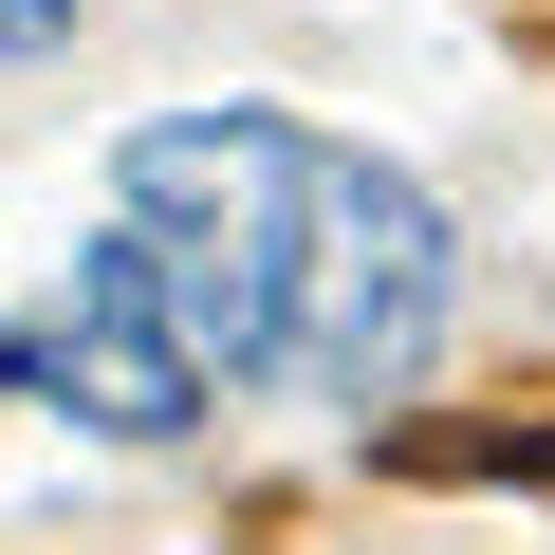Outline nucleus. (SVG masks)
<instances>
[{"mask_svg":"<svg viewBox=\"0 0 555 555\" xmlns=\"http://www.w3.org/2000/svg\"><path fill=\"white\" fill-rule=\"evenodd\" d=\"M297 185H315V130H278V112H149L112 149V204L149 222L167 315L222 389L297 371Z\"/></svg>","mask_w":555,"mask_h":555,"instance_id":"obj_1","label":"nucleus"},{"mask_svg":"<svg viewBox=\"0 0 555 555\" xmlns=\"http://www.w3.org/2000/svg\"><path fill=\"white\" fill-rule=\"evenodd\" d=\"M426 334H444V204L315 130V185H297V389L389 408L426 371Z\"/></svg>","mask_w":555,"mask_h":555,"instance_id":"obj_2","label":"nucleus"},{"mask_svg":"<svg viewBox=\"0 0 555 555\" xmlns=\"http://www.w3.org/2000/svg\"><path fill=\"white\" fill-rule=\"evenodd\" d=\"M38 371H56V408H93L112 444H185L204 426V352H185V315H167V259H149V222H112L93 259H75V297H56V334H38Z\"/></svg>","mask_w":555,"mask_h":555,"instance_id":"obj_3","label":"nucleus"},{"mask_svg":"<svg viewBox=\"0 0 555 555\" xmlns=\"http://www.w3.org/2000/svg\"><path fill=\"white\" fill-rule=\"evenodd\" d=\"M75 38V0H0V56H56Z\"/></svg>","mask_w":555,"mask_h":555,"instance_id":"obj_4","label":"nucleus"},{"mask_svg":"<svg viewBox=\"0 0 555 555\" xmlns=\"http://www.w3.org/2000/svg\"><path fill=\"white\" fill-rule=\"evenodd\" d=\"M0 389H20V352H0Z\"/></svg>","mask_w":555,"mask_h":555,"instance_id":"obj_5","label":"nucleus"}]
</instances>
